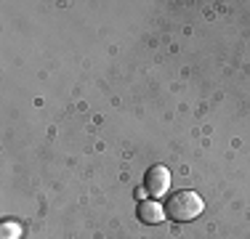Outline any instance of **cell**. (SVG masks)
Wrapping results in <instances>:
<instances>
[{"label": "cell", "mask_w": 250, "mask_h": 239, "mask_svg": "<svg viewBox=\"0 0 250 239\" xmlns=\"http://www.w3.org/2000/svg\"><path fill=\"white\" fill-rule=\"evenodd\" d=\"M205 210V202L197 191H176L165 199V215L176 223H187V220L200 218V213Z\"/></svg>", "instance_id": "1"}, {"label": "cell", "mask_w": 250, "mask_h": 239, "mask_svg": "<svg viewBox=\"0 0 250 239\" xmlns=\"http://www.w3.org/2000/svg\"><path fill=\"white\" fill-rule=\"evenodd\" d=\"M144 186L149 197H165V191L170 189V170L165 165H152L144 176Z\"/></svg>", "instance_id": "2"}, {"label": "cell", "mask_w": 250, "mask_h": 239, "mask_svg": "<svg viewBox=\"0 0 250 239\" xmlns=\"http://www.w3.org/2000/svg\"><path fill=\"white\" fill-rule=\"evenodd\" d=\"M165 218H168V215H165V207L160 205L157 199L139 202V220H144V223H149V226H157V223H163Z\"/></svg>", "instance_id": "3"}, {"label": "cell", "mask_w": 250, "mask_h": 239, "mask_svg": "<svg viewBox=\"0 0 250 239\" xmlns=\"http://www.w3.org/2000/svg\"><path fill=\"white\" fill-rule=\"evenodd\" d=\"M21 237V226L16 220H3L0 226V239H19Z\"/></svg>", "instance_id": "4"}]
</instances>
